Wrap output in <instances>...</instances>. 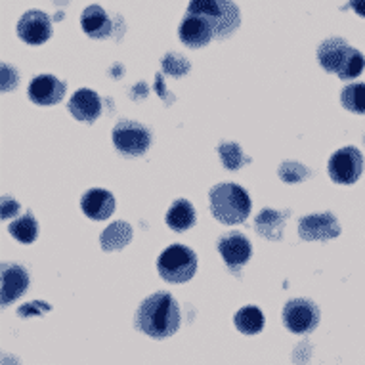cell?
<instances>
[{
    "label": "cell",
    "instance_id": "obj_1",
    "mask_svg": "<svg viewBox=\"0 0 365 365\" xmlns=\"http://www.w3.org/2000/svg\"><path fill=\"white\" fill-rule=\"evenodd\" d=\"M136 329L145 333L151 339L163 341L173 336L180 327V306L173 294L155 293L140 304L136 317Z\"/></svg>",
    "mask_w": 365,
    "mask_h": 365
},
{
    "label": "cell",
    "instance_id": "obj_2",
    "mask_svg": "<svg viewBox=\"0 0 365 365\" xmlns=\"http://www.w3.org/2000/svg\"><path fill=\"white\" fill-rule=\"evenodd\" d=\"M317 61L327 73H336L339 78H356L364 71L365 58L361 52L352 48L344 38L333 36L319 44Z\"/></svg>",
    "mask_w": 365,
    "mask_h": 365
},
{
    "label": "cell",
    "instance_id": "obj_3",
    "mask_svg": "<svg viewBox=\"0 0 365 365\" xmlns=\"http://www.w3.org/2000/svg\"><path fill=\"white\" fill-rule=\"evenodd\" d=\"M209 203L216 220L227 224V226L241 224L251 215L249 193L232 182H224V184L212 187L209 193Z\"/></svg>",
    "mask_w": 365,
    "mask_h": 365
},
{
    "label": "cell",
    "instance_id": "obj_4",
    "mask_svg": "<svg viewBox=\"0 0 365 365\" xmlns=\"http://www.w3.org/2000/svg\"><path fill=\"white\" fill-rule=\"evenodd\" d=\"M187 14L203 18L212 27L216 38H227L241 25L240 8L232 0H192Z\"/></svg>",
    "mask_w": 365,
    "mask_h": 365
},
{
    "label": "cell",
    "instance_id": "obj_5",
    "mask_svg": "<svg viewBox=\"0 0 365 365\" xmlns=\"http://www.w3.org/2000/svg\"><path fill=\"white\" fill-rule=\"evenodd\" d=\"M159 276L168 283H186L197 272V257L186 245H170L157 260Z\"/></svg>",
    "mask_w": 365,
    "mask_h": 365
},
{
    "label": "cell",
    "instance_id": "obj_6",
    "mask_svg": "<svg viewBox=\"0 0 365 365\" xmlns=\"http://www.w3.org/2000/svg\"><path fill=\"white\" fill-rule=\"evenodd\" d=\"M113 144L123 155L140 157L151 145V132L136 120H119L113 128Z\"/></svg>",
    "mask_w": 365,
    "mask_h": 365
},
{
    "label": "cell",
    "instance_id": "obj_7",
    "mask_svg": "<svg viewBox=\"0 0 365 365\" xmlns=\"http://www.w3.org/2000/svg\"><path fill=\"white\" fill-rule=\"evenodd\" d=\"M319 324V308L308 299H293L283 306V325L294 335L312 333Z\"/></svg>",
    "mask_w": 365,
    "mask_h": 365
},
{
    "label": "cell",
    "instance_id": "obj_8",
    "mask_svg": "<svg viewBox=\"0 0 365 365\" xmlns=\"http://www.w3.org/2000/svg\"><path fill=\"white\" fill-rule=\"evenodd\" d=\"M361 173H364V155L359 153L358 148L348 145L331 155L329 176L336 184H344V186L356 184Z\"/></svg>",
    "mask_w": 365,
    "mask_h": 365
},
{
    "label": "cell",
    "instance_id": "obj_9",
    "mask_svg": "<svg viewBox=\"0 0 365 365\" xmlns=\"http://www.w3.org/2000/svg\"><path fill=\"white\" fill-rule=\"evenodd\" d=\"M299 235L306 241H327L335 240L341 235V226L335 215L322 212V215H310L300 218Z\"/></svg>",
    "mask_w": 365,
    "mask_h": 365
},
{
    "label": "cell",
    "instance_id": "obj_10",
    "mask_svg": "<svg viewBox=\"0 0 365 365\" xmlns=\"http://www.w3.org/2000/svg\"><path fill=\"white\" fill-rule=\"evenodd\" d=\"M18 35L19 38L27 44H42L52 36V24L50 18L41 10H29L21 16L18 21Z\"/></svg>",
    "mask_w": 365,
    "mask_h": 365
},
{
    "label": "cell",
    "instance_id": "obj_11",
    "mask_svg": "<svg viewBox=\"0 0 365 365\" xmlns=\"http://www.w3.org/2000/svg\"><path fill=\"white\" fill-rule=\"evenodd\" d=\"M66 96V83L52 75H38L29 84V100L36 106H56Z\"/></svg>",
    "mask_w": 365,
    "mask_h": 365
},
{
    "label": "cell",
    "instance_id": "obj_12",
    "mask_svg": "<svg viewBox=\"0 0 365 365\" xmlns=\"http://www.w3.org/2000/svg\"><path fill=\"white\" fill-rule=\"evenodd\" d=\"M218 251L224 262L234 272H237V268L245 266L247 260L251 258V243L243 234L232 232V234L222 235L218 241Z\"/></svg>",
    "mask_w": 365,
    "mask_h": 365
},
{
    "label": "cell",
    "instance_id": "obj_13",
    "mask_svg": "<svg viewBox=\"0 0 365 365\" xmlns=\"http://www.w3.org/2000/svg\"><path fill=\"white\" fill-rule=\"evenodd\" d=\"M180 41L184 42L190 48H203L210 42V38L215 36L212 27H210L203 18L187 14L184 21L178 27Z\"/></svg>",
    "mask_w": 365,
    "mask_h": 365
},
{
    "label": "cell",
    "instance_id": "obj_14",
    "mask_svg": "<svg viewBox=\"0 0 365 365\" xmlns=\"http://www.w3.org/2000/svg\"><path fill=\"white\" fill-rule=\"evenodd\" d=\"M29 287V274L18 264H2V306L12 304Z\"/></svg>",
    "mask_w": 365,
    "mask_h": 365
},
{
    "label": "cell",
    "instance_id": "obj_15",
    "mask_svg": "<svg viewBox=\"0 0 365 365\" xmlns=\"http://www.w3.org/2000/svg\"><path fill=\"white\" fill-rule=\"evenodd\" d=\"M69 113L83 123H94L102 113V102L94 90L81 88L73 94L69 102Z\"/></svg>",
    "mask_w": 365,
    "mask_h": 365
},
{
    "label": "cell",
    "instance_id": "obj_16",
    "mask_svg": "<svg viewBox=\"0 0 365 365\" xmlns=\"http://www.w3.org/2000/svg\"><path fill=\"white\" fill-rule=\"evenodd\" d=\"M84 215L92 220H106L113 215L115 197L108 190H88L81 199Z\"/></svg>",
    "mask_w": 365,
    "mask_h": 365
},
{
    "label": "cell",
    "instance_id": "obj_17",
    "mask_svg": "<svg viewBox=\"0 0 365 365\" xmlns=\"http://www.w3.org/2000/svg\"><path fill=\"white\" fill-rule=\"evenodd\" d=\"M289 210H274V209H262L260 215L257 216V222H255V227L257 232L266 240L279 241L283 237V226L289 218Z\"/></svg>",
    "mask_w": 365,
    "mask_h": 365
},
{
    "label": "cell",
    "instance_id": "obj_18",
    "mask_svg": "<svg viewBox=\"0 0 365 365\" xmlns=\"http://www.w3.org/2000/svg\"><path fill=\"white\" fill-rule=\"evenodd\" d=\"M81 25L83 31L92 38H103V36L111 35V19L108 18V14L102 6H88L81 16Z\"/></svg>",
    "mask_w": 365,
    "mask_h": 365
},
{
    "label": "cell",
    "instance_id": "obj_19",
    "mask_svg": "<svg viewBox=\"0 0 365 365\" xmlns=\"http://www.w3.org/2000/svg\"><path fill=\"white\" fill-rule=\"evenodd\" d=\"M167 224L174 232H186L195 224V209L187 199H176L167 212Z\"/></svg>",
    "mask_w": 365,
    "mask_h": 365
},
{
    "label": "cell",
    "instance_id": "obj_20",
    "mask_svg": "<svg viewBox=\"0 0 365 365\" xmlns=\"http://www.w3.org/2000/svg\"><path fill=\"white\" fill-rule=\"evenodd\" d=\"M132 240V227L126 222H115L108 230H103V234L100 235L103 251H119L123 247L128 245V241Z\"/></svg>",
    "mask_w": 365,
    "mask_h": 365
},
{
    "label": "cell",
    "instance_id": "obj_21",
    "mask_svg": "<svg viewBox=\"0 0 365 365\" xmlns=\"http://www.w3.org/2000/svg\"><path fill=\"white\" fill-rule=\"evenodd\" d=\"M235 327L243 335H258L264 329V314L257 306H245L235 314Z\"/></svg>",
    "mask_w": 365,
    "mask_h": 365
},
{
    "label": "cell",
    "instance_id": "obj_22",
    "mask_svg": "<svg viewBox=\"0 0 365 365\" xmlns=\"http://www.w3.org/2000/svg\"><path fill=\"white\" fill-rule=\"evenodd\" d=\"M8 232L12 237L19 241V243H25V245H29L33 241L36 240V235H38V224H36L35 216L27 212L25 216H21L19 220L12 222L10 227H8Z\"/></svg>",
    "mask_w": 365,
    "mask_h": 365
},
{
    "label": "cell",
    "instance_id": "obj_23",
    "mask_svg": "<svg viewBox=\"0 0 365 365\" xmlns=\"http://www.w3.org/2000/svg\"><path fill=\"white\" fill-rule=\"evenodd\" d=\"M342 106L352 113L365 115V83L348 84L341 94Z\"/></svg>",
    "mask_w": 365,
    "mask_h": 365
},
{
    "label": "cell",
    "instance_id": "obj_24",
    "mask_svg": "<svg viewBox=\"0 0 365 365\" xmlns=\"http://www.w3.org/2000/svg\"><path fill=\"white\" fill-rule=\"evenodd\" d=\"M218 153H220L224 167L230 168V170H237L241 165H249L251 163V157L243 155V150L237 144H220Z\"/></svg>",
    "mask_w": 365,
    "mask_h": 365
},
{
    "label": "cell",
    "instance_id": "obj_25",
    "mask_svg": "<svg viewBox=\"0 0 365 365\" xmlns=\"http://www.w3.org/2000/svg\"><path fill=\"white\" fill-rule=\"evenodd\" d=\"M308 176H310V170L304 165H300V163L287 161L279 167V178L283 182H287V184H299V182L306 180Z\"/></svg>",
    "mask_w": 365,
    "mask_h": 365
},
{
    "label": "cell",
    "instance_id": "obj_26",
    "mask_svg": "<svg viewBox=\"0 0 365 365\" xmlns=\"http://www.w3.org/2000/svg\"><path fill=\"white\" fill-rule=\"evenodd\" d=\"M163 69H165V73H168V75L182 77V75H186V73L190 71V63H187V60L184 56L170 52V54H167L163 58Z\"/></svg>",
    "mask_w": 365,
    "mask_h": 365
},
{
    "label": "cell",
    "instance_id": "obj_27",
    "mask_svg": "<svg viewBox=\"0 0 365 365\" xmlns=\"http://www.w3.org/2000/svg\"><path fill=\"white\" fill-rule=\"evenodd\" d=\"M52 310V306L48 302H41V300H33V302H27V304L19 306L18 316L19 317H31V316H42L46 312Z\"/></svg>",
    "mask_w": 365,
    "mask_h": 365
},
{
    "label": "cell",
    "instance_id": "obj_28",
    "mask_svg": "<svg viewBox=\"0 0 365 365\" xmlns=\"http://www.w3.org/2000/svg\"><path fill=\"white\" fill-rule=\"evenodd\" d=\"M16 75H18L16 69H10L8 66H2V90H4V92H8V90H12L18 86L19 78L16 77Z\"/></svg>",
    "mask_w": 365,
    "mask_h": 365
},
{
    "label": "cell",
    "instance_id": "obj_29",
    "mask_svg": "<svg viewBox=\"0 0 365 365\" xmlns=\"http://www.w3.org/2000/svg\"><path fill=\"white\" fill-rule=\"evenodd\" d=\"M19 212V205L10 197L2 199V218H10V216H16Z\"/></svg>",
    "mask_w": 365,
    "mask_h": 365
},
{
    "label": "cell",
    "instance_id": "obj_30",
    "mask_svg": "<svg viewBox=\"0 0 365 365\" xmlns=\"http://www.w3.org/2000/svg\"><path fill=\"white\" fill-rule=\"evenodd\" d=\"M350 8H352L358 16L365 18V0H350Z\"/></svg>",
    "mask_w": 365,
    "mask_h": 365
}]
</instances>
